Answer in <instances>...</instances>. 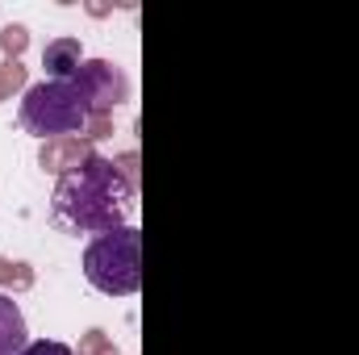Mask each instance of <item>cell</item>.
Returning <instances> with one entry per match:
<instances>
[{
  "mask_svg": "<svg viewBox=\"0 0 359 355\" xmlns=\"http://www.w3.org/2000/svg\"><path fill=\"white\" fill-rule=\"evenodd\" d=\"M134 188L117 172L113 159L96 155L55 184L50 196V222L67 234H109L126 226V209H130Z\"/></svg>",
  "mask_w": 359,
  "mask_h": 355,
  "instance_id": "6da1fadb",
  "label": "cell"
},
{
  "mask_svg": "<svg viewBox=\"0 0 359 355\" xmlns=\"http://www.w3.org/2000/svg\"><path fill=\"white\" fill-rule=\"evenodd\" d=\"M84 276L104 297H134L142 288V230L121 226L84 247Z\"/></svg>",
  "mask_w": 359,
  "mask_h": 355,
  "instance_id": "7a4b0ae2",
  "label": "cell"
},
{
  "mask_svg": "<svg viewBox=\"0 0 359 355\" xmlns=\"http://www.w3.org/2000/svg\"><path fill=\"white\" fill-rule=\"evenodd\" d=\"M21 126L50 142V138H80L84 126H88V109L80 100V92L72 88V80H42V84H29L21 96Z\"/></svg>",
  "mask_w": 359,
  "mask_h": 355,
  "instance_id": "3957f363",
  "label": "cell"
},
{
  "mask_svg": "<svg viewBox=\"0 0 359 355\" xmlns=\"http://www.w3.org/2000/svg\"><path fill=\"white\" fill-rule=\"evenodd\" d=\"M72 88L80 92V100H84L88 113H109V117H113L117 105L130 100V80H126V72H121L117 63H109V59H84L80 72L72 76Z\"/></svg>",
  "mask_w": 359,
  "mask_h": 355,
  "instance_id": "277c9868",
  "label": "cell"
},
{
  "mask_svg": "<svg viewBox=\"0 0 359 355\" xmlns=\"http://www.w3.org/2000/svg\"><path fill=\"white\" fill-rule=\"evenodd\" d=\"M88 155H92V147L84 138H50V142L38 147V168L63 180V176H72Z\"/></svg>",
  "mask_w": 359,
  "mask_h": 355,
  "instance_id": "5b68a950",
  "label": "cell"
},
{
  "mask_svg": "<svg viewBox=\"0 0 359 355\" xmlns=\"http://www.w3.org/2000/svg\"><path fill=\"white\" fill-rule=\"evenodd\" d=\"M80 63H84V46H80V38H72V34L50 38L46 51H42V67H46L50 80H63V84H67V80L80 72Z\"/></svg>",
  "mask_w": 359,
  "mask_h": 355,
  "instance_id": "8992f818",
  "label": "cell"
},
{
  "mask_svg": "<svg viewBox=\"0 0 359 355\" xmlns=\"http://www.w3.org/2000/svg\"><path fill=\"white\" fill-rule=\"evenodd\" d=\"M25 347H29L25 314L8 293H0V355H21Z\"/></svg>",
  "mask_w": 359,
  "mask_h": 355,
  "instance_id": "52a82bcc",
  "label": "cell"
},
{
  "mask_svg": "<svg viewBox=\"0 0 359 355\" xmlns=\"http://www.w3.org/2000/svg\"><path fill=\"white\" fill-rule=\"evenodd\" d=\"M0 288L29 293V288H34V267L25 264V260H8V255H0Z\"/></svg>",
  "mask_w": 359,
  "mask_h": 355,
  "instance_id": "ba28073f",
  "label": "cell"
},
{
  "mask_svg": "<svg viewBox=\"0 0 359 355\" xmlns=\"http://www.w3.org/2000/svg\"><path fill=\"white\" fill-rule=\"evenodd\" d=\"M25 46H29V29H25L21 21H8V25L0 29V51H4V59H8V63H21Z\"/></svg>",
  "mask_w": 359,
  "mask_h": 355,
  "instance_id": "9c48e42d",
  "label": "cell"
},
{
  "mask_svg": "<svg viewBox=\"0 0 359 355\" xmlns=\"http://www.w3.org/2000/svg\"><path fill=\"white\" fill-rule=\"evenodd\" d=\"M29 88V72H25V63H0V100H13L17 92Z\"/></svg>",
  "mask_w": 359,
  "mask_h": 355,
  "instance_id": "30bf717a",
  "label": "cell"
},
{
  "mask_svg": "<svg viewBox=\"0 0 359 355\" xmlns=\"http://www.w3.org/2000/svg\"><path fill=\"white\" fill-rule=\"evenodd\" d=\"M76 355H117V347H113V339H109L100 326H92V330H84L80 351H76Z\"/></svg>",
  "mask_w": 359,
  "mask_h": 355,
  "instance_id": "8fae6325",
  "label": "cell"
},
{
  "mask_svg": "<svg viewBox=\"0 0 359 355\" xmlns=\"http://www.w3.org/2000/svg\"><path fill=\"white\" fill-rule=\"evenodd\" d=\"M109 134H113V117H109V113H88V126H84L80 138L92 147V142H100V138H109Z\"/></svg>",
  "mask_w": 359,
  "mask_h": 355,
  "instance_id": "7c38bea8",
  "label": "cell"
},
{
  "mask_svg": "<svg viewBox=\"0 0 359 355\" xmlns=\"http://www.w3.org/2000/svg\"><path fill=\"white\" fill-rule=\"evenodd\" d=\"M113 163H117V172L126 176V184L138 192V151H121V155H113Z\"/></svg>",
  "mask_w": 359,
  "mask_h": 355,
  "instance_id": "4fadbf2b",
  "label": "cell"
},
{
  "mask_svg": "<svg viewBox=\"0 0 359 355\" xmlns=\"http://www.w3.org/2000/svg\"><path fill=\"white\" fill-rule=\"evenodd\" d=\"M21 355H76L67 343H59V339H38V343H29Z\"/></svg>",
  "mask_w": 359,
  "mask_h": 355,
  "instance_id": "5bb4252c",
  "label": "cell"
},
{
  "mask_svg": "<svg viewBox=\"0 0 359 355\" xmlns=\"http://www.w3.org/2000/svg\"><path fill=\"white\" fill-rule=\"evenodd\" d=\"M84 8H88V17H104V13H109V4H100V0H88Z\"/></svg>",
  "mask_w": 359,
  "mask_h": 355,
  "instance_id": "9a60e30c",
  "label": "cell"
}]
</instances>
